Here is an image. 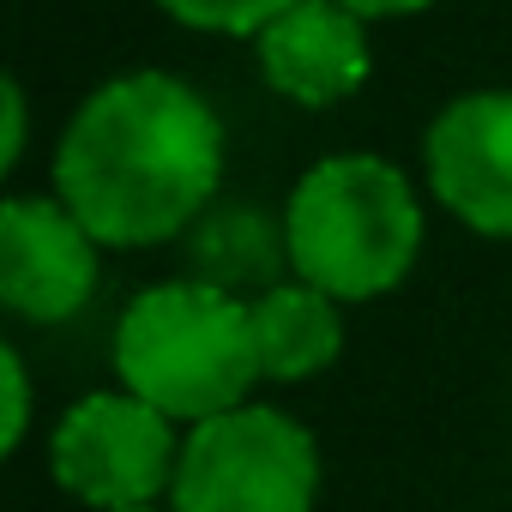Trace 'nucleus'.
<instances>
[{
	"instance_id": "obj_1",
	"label": "nucleus",
	"mask_w": 512,
	"mask_h": 512,
	"mask_svg": "<svg viewBox=\"0 0 512 512\" xmlns=\"http://www.w3.org/2000/svg\"><path fill=\"white\" fill-rule=\"evenodd\" d=\"M223 187V121L175 73L139 67L97 85L61 145L55 193L103 247L187 235Z\"/></svg>"
},
{
	"instance_id": "obj_2",
	"label": "nucleus",
	"mask_w": 512,
	"mask_h": 512,
	"mask_svg": "<svg viewBox=\"0 0 512 512\" xmlns=\"http://www.w3.org/2000/svg\"><path fill=\"white\" fill-rule=\"evenodd\" d=\"M422 229V199L398 163L374 151L320 157L302 169L284 205L290 278L338 302H374L416 272Z\"/></svg>"
},
{
	"instance_id": "obj_3",
	"label": "nucleus",
	"mask_w": 512,
	"mask_h": 512,
	"mask_svg": "<svg viewBox=\"0 0 512 512\" xmlns=\"http://www.w3.org/2000/svg\"><path fill=\"white\" fill-rule=\"evenodd\" d=\"M109 356L115 380L181 428L247 404V392L260 386L253 302L205 278H169L139 290L115 320Z\"/></svg>"
},
{
	"instance_id": "obj_4",
	"label": "nucleus",
	"mask_w": 512,
	"mask_h": 512,
	"mask_svg": "<svg viewBox=\"0 0 512 512\" xmlns=\"http://www.w3.org/2000/svg\"><path fill=\"white\" fill-rule=\"evenodd\" d=\"M320 446L278 404H235L181 434L169 512H314Z\"/></svg>"
},
{
	"instance_id": "obj_5",
	"label": "nucleus",
	"mask_w": 512,
	"mask_h": 512,
	"mask_svg": "<svg viewBox=\"0 0 512 512\" xmlns=\"http://www.w3.org/2000/svg\"><path fill=\"white\" fill-rule=\"evenodd\" d=\"M175 428L181 422H169L157 404H145L127 386L85 392L79 404H67V416L49 434V470L91 512L157 506L169 500V482L181 464Z\"/></svg>"
},
{
	"instance_id": "obj_6",
	"label": "nucleus",
	"mask_w": 512,
	"mask_h": 512,
	"mask_svg": "<svg viewBox=\"0 0 512 512\" xmlns=\"http://www.w3.org/2000/svg\"><path fill=\"white\" fill-rule=\"evenodd\" d=\"M103 241L61 193H13L0 205V302L31 326H61L97 296Z\"/></svg>"
},
{
	"instance_id": "obj_7",
	"label": "nucleus",
	"mask_w": 512,
	"mask_h": 512,
	"mask_svg": "<svg viewBox=\"0 0 512 512\" xmlns=\"http://www.w3.org/2000/svg\"><path fill=\"white\" fill-rule=\"evenodd\" d=\"M422 175L464 229L512 241V91L452 97L422 139Z\"/></svg>"
},
{
	"instance_id": "obj_8",
	"label": "nucleus",
	"mask_w": 512,
	"mask_h": 512,
	"mask_svg": "<svg viewBox=\"0 0 512 512\" xmlns=\"http://www.w3.org/2000/svg\"><path fill=\"white\" fill-rule=\"evenodd\" d=\"M253 55H260V79L296 109L350 103L374 73L368 19L350 13L344 0H296V7H284L253 37Z\"/></svg>"
},
{
	"instance_id": "obj_9",
	"label": "nucleus",
	"mask_w": 512,
	"mask_h": 512,
	"mask_svg": "<svg viewBox=\"0 0 512 512\" xmlns=\"http://www.w3.org/2000/svg\"><path fill=\"white\" fill-rule=\"evenodd\" d=\"M253 350H260V380L272 386H302L326 374L344 356V302L284 278L253 296Z\"/></svg>"
},
{
	"instance_id": "obj_10",
	"label": "nucleus",
	"mask_w": 512,
	"mask_h": 512,
	"mask_svg": "<svg viewBox=\"0 0 512 512\" xmlns=\"http://www.w3.org/2000/svg\"><path fill=\"white\" fill-rule=\"evenodd\" d=\"M193 260L205 284L217 290H272L284 284L278 272H290V247H284V217L266 223L253 205H229V211H205L193 223Z\"/></svg>"
},
{
	"instance_id": "obj_11",
	"label": "nucleus",
	"mask_w": 512,
	"mask_h": 512,
	"mask_svg": "<svg viewBox=\"0 0 512 512\" xmlns=\"http://www.w3.org/2000/svg\"><path fill=\"white\" fill-rule=\"evenodd\" d=\"M157 7L175 25L205 31V37H260L284 7H296V0H157Z\"/></svg>"
},
{
	"instance_id": "obj_12",
	"label": "nucleus",
	"mask_w": 512,
	"mask_h": 512,
	"mask_svg": "<svg viewBox=\"0 0 512 512\" xmlns=\"http://www.w3.org/2000/svg\"><path fill=\"white\" fill-rule=\"evenodd\" d=\"M0 386H7V416H0V446L7 452H19L25 446V434H31V368H25V356L7 344L0 350Z\"/></svg>"
},
{
	"instance_id": "obj_13",
	"label": "nucleus",
	"mask_w": 512,
	"mask_h": 512,
	"mask_svg": "<svg viewBox=\"0 0 512 512\" xmlns=\"http://www.w3.org/2000/svg\"><path fill=\"white\" fill-rule=\"evenodd\" d=\"M25 139H31V109H25V85L7 79V127H0V163L19 169L25 163Z\"/></svg>"
},
{
	"instance_id": "obj_14",
	"label": "nucleus",
	"mask_w": 512,
	"mask_h": 512,
	"mask_svg": "<svg viewBox=\"0 0 512 512\" xmlns=\"http://www.w3.org/2000/svg\"><path fill=\"white\" fill-rule=\"evenodd\" d=\"M350 13H362L368 25L374 19H410V13H422V7H434V0H344Z\"/></svg>"
},
{
	"instance_id": "obj_15",
	"label": "nucleus",
	"mask_w": 512,
	"mask_h": 512,
	"mask_svg": "<svg viewBox=\"0 0 512 512\" xmlns=\"http://www.w3.org/2000/svg\"><path fill=\"white\" fill-rule=\"evenodd\" d=\"M115 512H169V500H157V506H115Z\"/></svg>"
}]
</instances>
